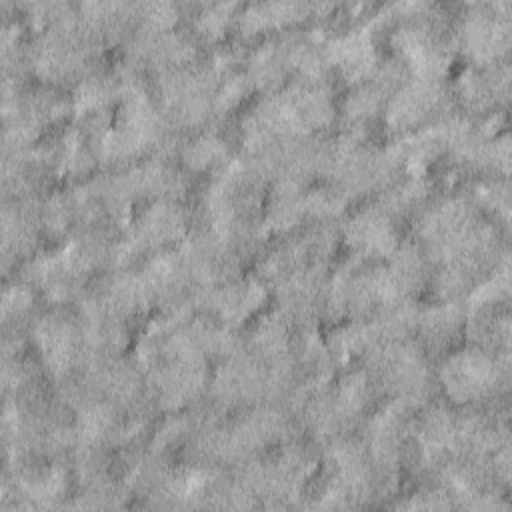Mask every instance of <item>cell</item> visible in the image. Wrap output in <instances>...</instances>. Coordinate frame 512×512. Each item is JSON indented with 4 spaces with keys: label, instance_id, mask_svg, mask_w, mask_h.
<instances>
[{
    "label": "cell",
    "instance_id": "8992f818",
    "mask_svg": "<svg viewBox=\"0 0 512 512\" xmlns=\"http://www.w3.org/2000/svg\"><path fill=\"white\" fill-rule=\"evenodd\" d=\"M190 228L192 214L184 202L150 200L136 210L122 238L142 264L154 252L178 246Z\"/></svg>",
    "mask_w": 512,
    "mask_h": 512
},
{
    "label": "cell",
    "instance_id": "3957f363",
    "mask_svg": "<svg viewBox=\"0 0 512 512\" xmlns=\"http://www.w3.org/2000/svg\"><path fill=\"white\" fill-rule=\"evenodd\" d=\"M452 42L470 66L506 62L512 46L510 0L464 4L452 20Z\"/></svg>",
    "mask_w": 512,
    "mask_h": 512
},
{
    "label": "cell",
    "instance_id": "5b68a950",
    "mask_svg": "<svg viewBox=\"0 0 512 512\" xmlns=\"http://www.w3.org/2000/svg\"><path fill=\"white\" fill-rule=\"evenodd\" d=\"M270 296V286L256 272H242L222 284L200 288L194 296V308L240 330L266 310Z\"/></svg>",
    "mask_w": 512,
    "mask_h": 512
},
{
    "label": "cell",
    "instance_id": "d6986e66",
    "mask_svg": "<svg viewBox=\"0 0 512 512\" xmlns=\"http://www.w3.org/2000/svg\"><path fill=\"white\" fill-rule=\"evenodd\" d=\"M234 154L236 152L232 148V142L224 134V130L220 126H208L182 138L176 152V162L190 176H212Z\"/></svg>",
    "mask_w": 512,
    "mask_h": 512
},
{
    "label": "cell",
    "instance_id": "7402d4cb",
    "mask_svg": "<svg viewBox=\"0 0 512 512\" xmlns=\"http://www.w3.org/2000/svg\"><path fill=\"white\" fill-rule=\"evenodd\" d=\"M240 10L238 2H204L192 6V14L188 16V30L200 42V46L216 48L226 42L228 32L234 30V20Z\"/></svg>",
    "mask_w": 512,
    "mask_h": 512
},
{
    "label": "cell",
    "instance_id": "5bb4252c",
    "mask_svg": "<svg viewBox=\"0 0 512 512\" xmlns=\"http://www.w3.org/2000/svg\"><path fill=\"white\" fill-rule=\"evenodd\" d=\"M314 14L316 2L302 0H266L240 4L234 20L236 40L242 44H252L264 36L300 28L304 22L314 20Z\"/></svg>",
    "mask_w": 512,
    "mask_h": 512
},
{
    "label": "cell",
    "instance_id": "44dd1931",
    "mask_svg": "<svg viewBox=\"0 0 512 512\" xmlns=\"http://www.w3.org/2000/svg\"><path fill=\"white\" fill-rule=\"evenodd\" d=\"M464 340L490 352H510V310L508 304L464 306Z\"/></svg>",
    "mask_w": 512,
    "mask_h": 512
},
{
    "label": "cell",
    "instance_id": "ffe728a7",
    "mask_svg": "<svg viewBox=\"0 0 512 512\" xmlns=\"http://www.w3.org/2000/svg\"><path fill=\"white\" fill-rule=\"evenodd\" d=\"M304 186L290 180L270 182L262 206V224L270 238H282L306 224Z\"/></svg>",
    "mask_w": 512,
    "mask_h": 512
},
{
    "label": "cell",
    "instance_id": "ac0fdd59",
    "mask_svg": "<svg viewBox=\"0 0 512 512\" xmlns=\"http://www.w3.org/2000/svg\"><path fill=\"white\" fill-rule=\"evenodd\" d=\"M244 336V348L264 366L284 362L292 356V322L274 306L262 310L248 326Z\"/></svg>",
    "mask_w": 512,
    "mask_h": 512
},
{
    "label": "cell",
    "instance_id": "cb8c5ba5",
    "mask_svg": "<svg viewBox=\"0 0 512 512\" xmlns=\"http://www.w3.org/2000/svg\"><path fill=\"white\" fill-rule=\"evenodd\" d=\"M38 290L22 280L12 276L4 280L2 300H0V318L2 330H30L34 316L38 314Z\"/></svg>",
    "mask_w": 512,
    "mask_h": 512
},
{
    "label": "cell",
    "instance_id": "603a6c76",
    "mask_svg": "<svg viewBox=\"0 0 512 512\" xmlns=\"http://www.w3.org/2000/svg\"><path fill=\"white\" fill-rule=\"evenodd\" d=\"M38 222L44 240L62 242L78 226V212L70 188H52L40 196Z\"/></svg>",
    "mask_w": 512,
    "mask_h": 512
},
{
    "label": "cell",
    "instance_id": "7a4b0ae2",
    "mask_svg": "<svg viewBox=\"0 0 512 512\" xmlns=\"http://www.w3.org/2000/svg\"><path fill=\"white\" fill-rule=\"evenodd\" d=\"M360 364L368 370L378 396L398 400L414 412L432 402L438 388L430 356L420 348L414 336L370 350Z\"/></svg>",
    "mask_w": 512,
    "mask_h": 512
},
{
    "label": "cell",
    "instance_id": "484cf974",
    "mask_svg": "<svg viewBox=\"0 0 512 512\" xmlns=\"http://www.w3.org/2000/svg\"><path fill=\"white\" fill-rule=\"evenodd\" d=\"M254 92L250 78L246 76L244 68L224 76L214 94H212V118H214V126L224 124V120L230 114L242 112L246 100L250 98V94Z\"/></svg>",
    "mask_w": 512,
    "mask_h": 512
},
{
    "label": "cell",
    "instance_id": "6da1fadb",
    "mask_svg": "<svg viewBox=\"0 0 512 512\" xmlns=\"http://www.w3.org/2000/svg\"><path fill=\"white\" fill-rule=\"evenodd\" d=\"M434 378L454 408L484 406L508 394L510 352H490L472 344L456 346L440 356Z\"/></svg>",
    "mask_w": 512,
    "mask_h": 512
},
{
    "label": "cell",
    "instance_id": "30bf717a",
    "mask_svg": "<svg viewBox=\"0 0 512 512\" xmlns=\"http://www.w3.org/2000/svg\"><path fill=\"white\" fill-rule=\"evenodd\" d=\"M340 240L350 256L384 262L402 242L400 224L376 202L368 200L362 208L340 220Z\"/></svg>",
    "mask_w": 512,
    "mask_h": 512
},
{
    "label": "cell",
    "instance_id": "8fae6325",
    "mask_svg": "<svg viewBox=\"0 0 512 512\" xmlns=\"http://www.w3.org/2000/svg\"><path fill=\"white\" fill-rule=\"evenodd\" d=\"M326 52L332 74L346 86H352L364 80L378 64V34L366 20L338 26L326 40Z\"/></svg>",
    "mask_w": 512,
    "mask_h": 512
},
{
    "label": "cell",
    "instance_id": "9a60e30c",
    "mask_svg": "<svg viewBox=\"0 0 512 512\" xmlns=\"http://www.w3.org/2000/svg\"><path fill=\"white\" fill-rule=\"evenodd\" d=\"M294 30V28H292ZM276 32L264 36L248 46L244 58V72L258 96L274 94L292 80L290 68V32Z\"/></svg>",
    "mask_w": 512,
    "mask_h": 512
},
{
    "label": "cell",
    "instance_id": "4316f807",
    "mask_svg": "<svg viewBox=\"0 0 512 512\" xmlns=\"http://www.w3.org/2000/svg\"><path fill=\"white\" fill-rule=\"evenodd\" d=\"M136 8V28L152 34L168 32L180 26V20L184 16V6L176 2L166 0H154V2H134Z\"/></svg>",
    "mask_w": 512,
    "mask_h": 512
},
{
    "label": "cell",
    "instance_id": "52a82bcc",
    "mask_svg": "<svg viewBox=\"0 0 512 512\" xmlns=\"http://www.w3.org/2000/svg\"><path fill=\"white\" fill-rule=\"evenodd\" d=\"M452 106L446 82L410 76L388 98L380 122L388 136L396 138L422 128Z\"/></svg>",
    "mask_w": 512,
    "mask_h": 512
},
{
    "label": "cell",
    "instance_id": "277c9868",
    "mask_svg": "<svg viewBox=\"0 0 512 512\" xmlns=\"http://www.w3.org/2000/svg\"><path fill=\"white\" fill-rule=\"evenodd\" d=\"M30 348L52 384L72 376L82 360L80 324L66 306H48L34 316L30 330Z\"/></svg>",
    "mask_w": 512,
    "mask_h": 512
},
{
    "label": "cell",
    "instance_id": "7c38bea8",
    "mask_svg": "<svg viewBox=\"0 0 512 512\" xmlns=\"http://www.w3.org/2000/svg\"><path fill=\"white\" fill-rule=\"evenodd\" d=\"M118 174L136 202H186L192 190V176L174 158L146 156Z\"/></svg>",
    "mask_w": 512,
    "mask_h": 512
},
{
    "label": "cell",
    "instance_id": "d4e9b609",
    "mask_svg": "<svg viewBox=\"0 0 512 512\" xmlns=\"http://www.w3.org/2000/svg\"><path fill=\"white\" fill-rule=\"evenodd\" d=\"M350 198L332 182L318 180L304 188V210L308 222H340L350 208Z\"/></svg>",
    "mask_w": 512,
    "mask_h": 512
},
{
    "label": "cell",
    "instance_id": "9c48e42d",
    "mask_svg": "<svg viewBox=\"0 0 512 512\" xmlns=\"http://www.w3.org/2000/svg\"><path fill=\"white\" fill-rule=\"evenodd\" d=\"M448 90L454 108L472 120L506 110L510 98V64L508 60L490 66L466 64Z\"/></svg>",
    "mask_w": 512,
    "mask_h": 512
},
{
    "label": "cell",
    "instance_id": "4fadbf2b",
    "mask_svg": "<svg viewBox=\"0 0 512 512\" xmlns=\"http://www.w3.org/2000/svg\"><path fill=\"white\" fill-rule=\"evenodd\" d=\"M38 202L36 198L22 200H4L0 216V240H2V272L4 278L10 276V270L32 258L42 250V230L38 222Z\"/></svg>",
    "mask_w": 512,
    "mask_h": 512
},
{
    "label": "cell",
    "instance_id": "ba28073f",
    "mask_svg": "<svg viewBox=\"0 0 512 512\" xmlns=\"http://www.w3.org/2000/svg\"><path fill=\"white\" fill-rule=\"evenodd\" d=\"M206 398L226 414L266 402V366L242 348L210 370Z\"/></svg>",
    "mask_w": 512,
    "mask_h": 512
},
{
    "label": "cell",
    "instance_id": "e0dca14e",
    "mask_svg": "<svg viewBox=\"0 0 512 512\" xmlns=\"http://www.w3.org/2000/svg\"><path fill=\"white\" fill-rule=\"evenodd\" d=\"M388 288L396 302L418 300V296L428 288L432 264L414 238H406L382 262Z\"/></svg>",
    "mask_w": 512,
    "mask_h": 512
},
{
    "label": "cell",
    "instance_id": "2e32d148",
    "mask_svg": "<svg viewBox=\"0 0 512 512\" xmlns=\"http://www.w3.org/2000/svg\"><path fill=\"white\" fill-rule=\"evenodd\" d=\"M464 302H442L420 306L414 324V340L430 358H440L464 338Z\"/></svg>",
    "mask_w": 512,
    "mask_h": 512
}]
</instances>
